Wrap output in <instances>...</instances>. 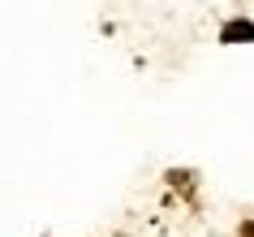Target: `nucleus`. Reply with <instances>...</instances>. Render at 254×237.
<instances>
[{
    "instance_id": "1",
    "label": "nucleus",
    "mask_w": 254,
    "mask_h": 237,
    "mask_svg": "<svg viewBox=\"0 0 254 237\" xmlns=\"http://www.w3.org/2000/svg\"><path fill=\"white\" fill-rule=\"evenodd\" d=\"M220 39H224V43H237V39H254V22H228Z\"/></svg>"
},
{
    "instance_id": "2",
    "label": "nucleus",
    "mask_w": 254,
    "mask_h": 237,
    "mask_svg": "<svg viewBox=\"0 0 254 237\" xmlns=\"http://www.w3.org/2000/svg\"><path fill=\"white\" fill-rule=\"evenodd\" d=\"M241 237H254V224H241Z\"/></svg>"
}]
</instances>
